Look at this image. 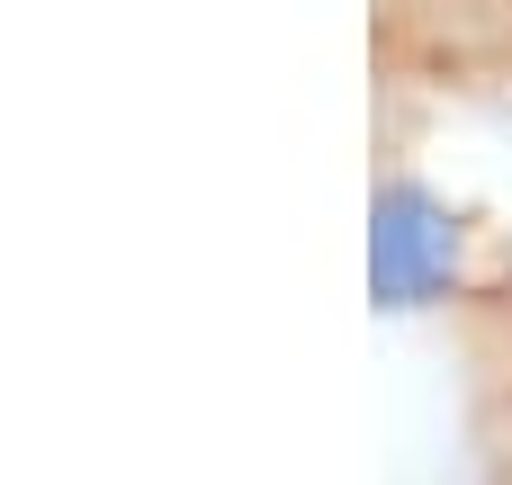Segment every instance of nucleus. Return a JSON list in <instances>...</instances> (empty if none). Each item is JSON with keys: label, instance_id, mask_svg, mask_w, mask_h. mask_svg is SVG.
I'll use <instances>...</instances> for the list:
<instances>
[{"label": "nucleus", "instance_id": "nucleus-1", "mask_svg": "<svg viewBox=\"0 0 512 485\" xmlns=\"http://www.w3.org/2000/svg\"><path fill=\"white\" fill-rule=\"evenodd\" d=\"M369 81L387 99L512 90V0H369Z\"/></svg>", "mask_w": 512, "mask_h": 485}, {"label": "nucleus", "instance_id": "nucleus-3", "mask_svg": "<svg viewBox=\"0 0 512 485\" xmlns=\"http://www.w3.org/2000/svg\"><path fill=\"white\" fill-rule=\"evenodd\" d=\"M450 315H459V405L477 485H512V279H477Z\"/></svg>", "mask_w": 512, "mask_h": 485}, {"label": "nucleus", "instance_id": "nucleus-2", "mask_svg": "<svg viewBox=\"0 0 512 485\" xmlns=\"http://www.w3.org/2000/svg\"><path fill=\"white\" fill-rule=\"evenodd\" d=\"M369 279H378V306L387 315H414V306H459L477 279L459 261V207L414 180V171H387L378 180V234H369Z\"/></svg>", "mask_w": 512, "mask_h": 485}]
</instances>
